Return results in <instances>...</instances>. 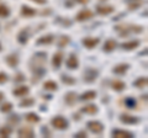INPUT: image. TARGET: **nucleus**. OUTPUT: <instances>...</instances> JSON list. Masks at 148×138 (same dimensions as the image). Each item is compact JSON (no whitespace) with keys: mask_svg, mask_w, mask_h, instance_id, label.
Here are the masks:
<instances>
[{"mask_svg":"<svg viewBox=\"0 0 148 138\" xmlns=\"http://www.w3.org/2000/svg\"><path fill=\"white\" fill-rule=\"evenodd\" d=\"M51 123H52V126L56 128V130H67V128H68L67 120L64 117H62V116L53 117L52 121H51Z\"/></svg>","mask_w":148,"mask_h":138,"instance_id":"nucleus-1","label":"nucleus"},{"mask_svg":"<svg viewBox=\"0 0 148 138\" xmlns=\"http://www.w3.org/2000/svg\"><path fill=\"white\" fill-rule=\"evenodd\" d=\"M86 126L89 127V130L92 133H95V135H100V133H103V131H104V125L99 121H89Z\"/></svg>","mask_w":148,"mask_h":138,"instance_id":"nucleus-2","label":"nucleus"},{"mask_svg":"<svg viewBox=\"0 0 148 138\" xmlns=\"http://www.w3.org/2000/svg\"><path fill=\"white\" fill-rule=\"evenodd\" d=\"M99 75V72L96 70V69L94 68H88L84 72V80L86 83H92L96 78H98Z\"/></svg>","mask_w":148,"mask_h":138,"instance_id":"nucleus-3","label":"nucleus"},{"mask_svg":"<svg viewBox=\"0 0 148 138\" xmlns=\"http://www.w3.org/2000/svg\"><path fill=\"white\" fill-rule=\"evenodd\" d=\"M94 16V12L90 11V10H88V9H84V10H82L77 14V21H86V20H89L91 19V17Z\"/></svg>","mask_w":148,"mask_h":138,"instance_id":"nucleus-4","label":"nucleus"},{"mask_svg":"<svg viewBox=\"0 0 148 138\" xmlns=\"http://www.w3.org/2000/svg\"><path fill=\"white\" fill-rule=\"evenodd\" d=\"M99 42H100V40L96 37H86L83 40V44H84L88 49H92L95 46L99 44Z\"/></svg>","mask_w":148,"mask_h":138,"instance_id":"nucleus-5","label":"nucleus"},{"mask_svg":"<svg viewBox=\"0 0 148 138\" xmlns=\"http://www.w3.org/2000/svg\"><path fill=\"white\" fill-rule=\"evenodd\" d=\"M18 137H26V138H32L35 136V132L31 127H22L17 132Z\"/></svg>","mask_w":148,"mask_h":138,"instance_id":"nucleus-6","label":"nucleus"},{"mask_svg":"<svg viewBox=\"0 0 148 138\" xmlns=\"http://www.w3.org/2000/svg\"><path fill=\"white\" fill-rule=\"evenodd\" d=\"M120 121L122 123H126V125H135V123H138V118L137 117H133L131 115H121L120 117Z\"/></svg>","mask_w":148,"mask_h":138,"instance_id":"nucleus-7","label":"nucleus"},{"mask_svg":"<svg viewBox=\"0 0 148 138\" xmlns=\"http://www.w3.org/2000/svg\"><path fill=\"white\" fill-rule=\"evenodd\" d=\"M63 62V53L62 52H57L53 56V59H52V66L54 69H58L61 67V64Z\"/></svg>","mask_w":148,"mask_h":138,"instance_id":"nucleus-8","label":"nucleus"},{"mask_svg":"<svg viewBox=\"0 0 148 138\" xmlns=\"http://www.w3.org/2000/svg\"><path fill=\"white\" fill-rule=\"evenodd\" d=\"M112 136L115 138H132L133 137V135L131 132L122 131V130H115V131H112Z\"/></svg>","mask_w":148,"mask_h":138,"instance_id":"nucleus-9","label":"nucleus"},{"mask_svg":"<svg viewBox=\"0 0 148 138\" xmlns=\"http://www.w3.org/2000/svg\"><path fill=\"white\" fill-rule=\"evenodd\" d=\"M67 67L69 69H77L79 67V61H78V58L74 56V54H71V57L68 58L67 61Z\"/></svg>","mask_w":148,"mask_h":138,"instance_id":"nucleus-10","label":"nucleus"},{"mask_svg":"<svg viewBox=\"0 0 148 138\" xmlns=\"http://www.w3.org/2000/svg\"><path fill=\"white\" fill-rule=\"evenodd\" d=\"M130 68V66L127 63H125V64H119V66H116L114 69H112V72L115 73V74H125V73L127 72V69Z\"/></svg>","mask_w":148,"mask_h":138,"instance_id":"nucleus-11","label":"nucleus"},{"mask_svg":"<svg viewBox=\"0 0 148 138\" xmlns=\"http://www.w3.org/2000/svg\"><path fill=\"white\" fill-rule=\"evenodd\" d=\"M140 46V42L138 41H130V42H125L121 44V47L126 51H131V49H135Z\"/></svg>","mask_w":148,"mask_h":138,"instance_id":"nucleus-12","label":"nucleus"},{"mask_svg":"<svg viewBox=\"0 0 148 138\" xmlns=\"http://www.w3.org/2000/svg\"><path fill=\"white\" fill-rule=\"evenodd\" d=\"M116 46H117L116 41H114V40H108V41L105 42L103 49L105 51V52H111V51H114L115 48H116Z\"/></svg>","mask_w":148,"mask_h":138,"instance_id":"nucleus-13","label":"nucleus"},{"mask_svg":"<svg viewBox=\"0 0 148 138\" xmlns=\"http://www.w3.org/2000/svg\"><path fill=\"white\" fill-rule=\"evenodd\" d=\"M80 111L83 113H88V115H94L98 112V106L96 105H88V106H84Z\"/></svg>","mask_w":148,"mask_h":138,"instance_id":"nucleus-14","label":"nucleus"},{"mask_svg":"<svg viewBox=\"0 0 148 138\" xmlns=\"http://www.w3.org/2000/svg\"><path fill=\"white\" fill-rule=\"evenodd\" d=\"M111 88H112L114 90H116V91H122L125 88H126V84L121 80H114L112 83H111Z\"/></svg>","mask_w":148,"mask_h":138,"instance_id":"nucleus-15","label":"nucleus"},{"mask_svg":"<svg viewBox=\"0 0 148 138\" xmlns=\"http://www.w3.org/2000/svg\"><path fill=\"white\" fill-rule=\"evenodd\" d=\"M64 101L68 104V105H74L77 101V94L75 93H67L66 96H64Z\"/></svg>","mask_w":148,"mask_h":138,"instance_id":"nucleus-16","label":"nucleus"},{"mask_svg":"<svg viewBox=\"0 0 148 138\" xmlns=\"http://www.w3.org/2000/svg\"><path fill=\"white\" fill-rule=\"evenodd\" d=\"M12 94L15 96H25L29 94V88L27 86H18L12 91Z\"/></svg>","mask_w":148,"mask_h":138,"instance_id":"nucleus-17","label":"nucleus"},{"mask_svg":"<svg viewBox=\"0 0 148 138\" xmlns=\"http://www.w3.org/2000/svg\"><path fill=\"white\" fill-rule=\"evenodd\" d=\"M53 36L52 35H47V36H43V37H41L37 40V44H49L53 42Z\"/></svg>","mask_w":148,"mask_h":138,"instance_id":"nucleus-18","label":"nucleus"},{"mask_svg":"<svg viewBox=\"0 0 148 138\" xmlns=\"http://www.w3.org/2000/svg\"><path fill=\"white\" fill-rule=\"evenodd\" d=\"M27 32H29V30H22L20 33L17 35V41L20 43H22V44H25L26 42H27V38H29V35H27Z\"/></svg>","mask_w":148,"mask_h":138,"instance_id":"nucleus-19","label":"nucleus"},{"mask_svg":"<svg viewBox=\"0 0 148 138\" xmlns=\"http://www.w3.org/2000/svg\"><path fill=\"white\" fill-rule=\"evenodd\" d=\"M21 14L24 16H35L36 15V11H35V9H32V8H30V6H22V9H21Z\"/></svg>","mask_w":148,"mask_h":138,"instance_id":"nucleus-20","label":"nucleus"},{"mask_svg":"<svg viewBox=\"0 0 148 138\" xmlns=\"http://www.w3.org/2000/svg\"><path fill=\"white\" fill-rule=\"evenodd\" d=\"M148 84V79L147 77H142V78H138V79L133 83V85L136 86V88H145V86H147Z\"/></svg>","mask_w":148,"mask_h":138,"instance_id":"nucleus-21","label":"nucleus"},{"mask_svg":"<svg viewBox=\"0 0 148 138\" xmlns=\"http://www.w3.org/2000/svg\"><path fill=\"white\" fill-rule=\"evenodd\" d=\"M25 118L29 122H32V123H37V122H40V116L37 113L35 112H29L25 116Z\"/></svg>","mask_w":148,"mask_h":138,"instance_id":"nucleus-22","label":"nucleus"},{"mask_svg":"<svg viewBox=\"0 0 148 138\" xmlns=\"http://www.w3.org/2000/svg\"><path fill=\"white\" fill-rule=\"evenodd\" d=\"M96 98V91H86L80 96V100L83 101H88V100H91V99H95Z\"/></svg>","mask_w":148,"mask_h":138,"instance_id":"nucleus-23","label":"nucleus"},{"mask_svg":"<svg viewBox=\"0 0 148 138\" xmlns=\"http://www.w3.org/2000/svg\"><path fill=\"white\" fill-rule=\"evenodd\" d=\"M5 61H6V63H8L10 67H16L17 64H18V59H17V57H16V56H12V54L8 56V57L5 58Z\"/></svg>","mask_w":148,"mask_h":138,"instance_id":"nucleus-24","label":"nucleus"},{"mask_svg":"<svg viewBox=\"0 0 148 138\" xmlns=\"http://www.w3.org/2000/svg\"><path fill=\"white\" fill-rule=\"evenodd\" d=\"M114 11V8L112 6H99L98 8V12L100 15H109Z\"/></svg>","mask_w":148,"mask_h":138,"instance_id":"nucleus-25","label":"nucleus"},{"mask_svg":"<svg viewBox=\"0 0 148 138\" xmlns=\"http://www.w3.org/2000/svg\"><path fill=\"white\" fill-rule=\"evenodd\" d=\"M43 88L46 90H57L58 89V85H57V83H56V81L48 80V81H46L45 84H43Z\"/></svg>","mask_w":148,"mask_h":138,"instance_id":"nucleus-26","label":"nucleus"},{"mask_svg":"<svg viewBox=\"0 0 148 138\" xmlns=\"http://www.w3.org/2000/svg\"><path fill=\"white\" fill-rule=\"evenodd\" d=\"M123 102H125V105H126V107H128V109H133V107L136 106V101H135V99H133V98H130V96L125 99Z\"/></svg>","mask_w":148,"mask_h":138,"instance_id":"nucleus-27","label":"nucleus"},{"mask_svg":"<svg viewBox=\"0 0 148 138\" xmlns=\"http://www.w3.org/2000/svg\"><path fill=\"white\" fill-rule=\"evenodd\" d=\"M11 128L10 127H1L0 128V137H9L11 135Z\"/></svg>","mask_w":148,"mask_h":138,"instance_id":"nucleus-28","label":"nucleus"},{"mask_svg":"<svg viewBox=\"0 0 148 138\" xmlns=\"http://www.w3.org/2000/svg\"><path fill=\"white\" fill-rule=\"evenodd\" d=\"M10 15V10L5 5H0V17H8Z\"/></svg>","mask_w":148,"mask_h":138,"instance_id":"nucleus-29","label":"nucleus"},{"mask_svg":"<svg viewBox=\"0 0 148 138\" xmlns=\"http://www.w3.org/2000/svg\"><path fill=\"white\" fill-rule=\"evenodd\" d=\"M62 81L64 84H74V83H75V79L72 77H68V75H62Z\"/></svg>","mask_w":148,"mask_h":138,"instance_id":"nucleus-30","label":"nucleus"},{"mask_svg":"<svg viewBox=\"0 0 148 138\" xmlns=\"http://www.w3.org/2000/svg\"><path fill=\"white\" fill-rule=\"evenodd\" d=\"M34 104H35V100L34 99H25L24 101H21V102H20V106L27 107V106H31V105H34Z\"/></svg>","mask_w":148,"mask_h":138,"instance_id":"nucleus-31","label":"nucleus"},{"mask_svg":"<svg viewBox=\"0 0 148 138\" xmlns=\"http://www.w3.org/2000/svg\"><path fill=\"white\" fill-rule=\"evenodd\" d=\"M68 42H69V36H63V37L61 38V41H59L58 46L62 48V47H64V46H67Z\"/></svg>","mask_w":148,"mask_h":138,"instance_id":"nucleus-32","label":"nucleus"},{"mask_svg":"<svg viewBox=\"0 0 148 138\" xmlns=\"http://www.w3.org/2000/svg\"><path fill=\"white\" fill-rule=\"evenodd\" d=\"M11 109H12V104L8 102V104H5V105H3L1 111H3V112H9V111H11Z\"/></svg>","mask_w":148,"mask_h":138,"instance_id":"nucleus-33","label":"nucleus"},{"mask_svg":"<svg viewBox=\"0 0 148 138\" xmlns=\"http://www.w3.org/2000/svg\"><path fill=\"white\" fill-rule=\"evenodd\" d=\"M6 81H8V75L4 72H0V84H4Z\"/></svg>","mask_w":148,"mask_h":138,"instance_id":"nucleus-34","label":"nucleus"},{"mask_svg":"<svg viewBox=\"0 0 148 138\" xmlns=\"http://www.w3.org/2000/svg\"><path fill=\"white\" fill-rule=\"evenodd\" d=\"M77 138H82V137H86V132L85 131H80V132H78L77 135H75Z\"/></svg>","mask_w":148,"mask_h":138,"instance_id":"nucleus-35","label":"nucleus"},{"mask_svg":"<svg viewBox=\"0 0 148 138\" xmlns=\"http://www.w3.org/2000/svg\"><path fill=\"white\" fill-rule=\"evenodd\" d=\"M138 6H141V3L131 4V5H130V9H131V10H135V9H136V8H138Z\"/></svg>","mask_w":148,"mask_h":138,"instance_id":"nucleus-36","label":"nucleus"},{"mask_svg":"<svg viewBox=\"0 0 148 138\" xmlns=\"http://www.w3.org/2000/svg\"><path fill=\"white\" fill-rule=\"evenodd\" d=\"M32 1H35V3H37V4H45L46 0H32Z\"/></svg>","mask_w":148,"mask_h":138,"instance_id":"nucleus-37","label":"nucleus"},{"mask_svg":"<svg viewBox=\"0 0 148 138\" xmlns=\"http://www.w3.org/2000/svg\"><path fill=\"white\" fill-rule=\"evenodd\" d=\"M78 3H80V4H86L88 1H89V0H77Z\"/></svg>","mask_w":148,"mask_h":138,"instance_id":"nucleus-38","label":"nucleus"},{"mask_svg":"<svg viewBox=\"0 0 148 138\" xmlns=\"http://www.w3.org/2000/svg\"><path fill=\"white\" fill-rule=\"evenodd\" d=\"M3 98H4V94H3V93H0V101L3 100Z\"/></svg>","mask_w":148,"mask_h":138,"instance_id":"nucleus-39","label":"nucleus"}]
</instances>
